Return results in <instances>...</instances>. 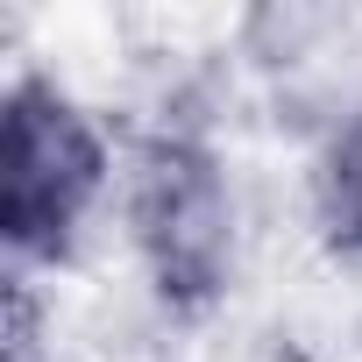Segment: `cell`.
<instances>
[{
    "mask_svg": "<svg viewBox=\"0 0 362 362\" xmlns=\"http://www.w3.org/2000/svg\"><path fill=\"white\" fill-rule=\"evenodd\" d=\"M135 221H142V249H149L163 291H206L221 277L228 199H221V177L206 156L149 149L142 185H135Z\"/></svg>",
    "mask_w": 362,
    "mask_h": 362,
    "instance_id": "7a4b0ae2",
    "label": "cell"
},
{
    "mask_svg": "<svg viewBox=\"0 0 362 362\" xmlns=\"http://www.w3.org/2000/svg\"><path fill=\"white\" fill-rule=\"evenodd\" d=\"M100 135L43 86L8 100V149H0V221L15 249H57L78 206L100 192Z\"/></svg>",
    "mask_w": 362,
    "mask_h": 362,
    "instance_id": "6da1fadb",
    "label": "cell"
},
{
    "mask_svg": "<svg viewBox=\"0 0 362 362\" xmlns=\"http://www.w3.org/2000/svg\"><path fill=\"white\" fill-rule=\"evenodd\" d=\"M327 206H334V235L362 242V121L334 142V163H327Z\"/></svg>",
    "mask_w": 362,
    "mask_h": 362,
    "instance_id": "3957f363",
    "label": "cell"
}]
</instances>
